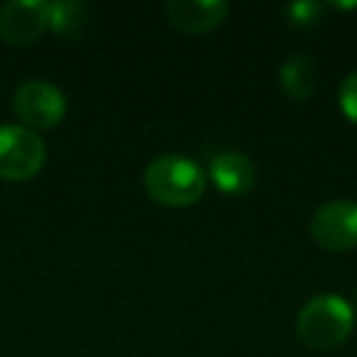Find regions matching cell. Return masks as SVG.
Segmentation results:
<instances>
[{
    "label": "cell",
    "mask_w": 357,
    "mask_h": 357,
    "mask_svg": "<svg viewBox=\"0 0 357 357\" xmlns=\"http://www.w3.org/2000/svg\"><path fill=\"white\" fill-rule=\"evenodd\" d=\"M211 178L223 194L245 196L257 181V169L252 159L243 152H220L211 159Z\"/></svg>",
    "instance_id": "obj_8"
},
{
    "label": "cell",
    "mask_w": 357,
    "mask_h": 357,
    "mask_svg": "<svg viewBox=\"0 0 357 357\" xmlns=\"http://www.w3.org/2000/svg\"><path fill=\"white\" fill-rule=\"evenodd\" d=\"M169 22L186 35H204L228 17V3L223 0H172L164 6Z\"/></svg>",
    "instance_id": "obj_7"
},
{
    "label": "cell",
    "mask_w": 357,
    "mask_h": 357,
    "mask_svg": "<svg viewBox=\"0 0 357 357\" xmlns=\"http://www.w3.org/2000/svg\"><path fill=\"white\" fill-rule=\"evenodd\" d=\"M144 191L149 199L169 208H184L204 196V169L181 154H162L152 159L142 174Z\"/></svg>",
    "instance_id": "obj_1"
},
{
    "label": "cell",
    "mask_w": 357,
    "mask_h": 357,
    "mask_svg": "<svg viewBox=\"0 0 357 357\" xmlns=\"http://www.w3.org/2000/svg\"><path fill=\"white\" fill-rule=\"evenodd\" d=\"M284 15L294 27H313L323 17V6L316 0H298L284 8Z\"/></svg>",
    "instance_id": "obj_11"
},
{
    "label": "cell",
    "mask_w": 357,
    "mask_h": 357,
    "mask_svg": "<svg viewBox=\"0 0 357 357\" xmlns=\"http://www.w3.org/2000/svg\"><path fill=\"white\" fill-rule=\"evenodd\" d=\"M47 159V144L25 125H0V176L10 181L35 176Z\"/></svg>",
    "instance_id": "obj_3"
},
{
    "label": "cell",
    "mask_w": 357,
    "mask_h": 357,
    "mask_svg": "<svg viewBox=\"0 0 357 357\" xmlns=\"http://www.w3.org/2000/svg\"><path fill=\"white\" fill-rule=\"evenodd\" d=\"M355 326V316L345 298L321 294L313 296L296 316V333L311 350L328 352L340 347Z\"/></svg>",
    "instance_id": "obj_2"
},
{
    "label": "cell",
    "mask_w": 357,
    "mask_h": 357,
    "mask_svg": "<svg viewBox=\"0 0 357 357\" xmlns=\"http://www.w3.org/2000/svg\"><path fill=\"white\" fill-rule=\"evenodd\" d=\"M45 0H8L0 6V37L13 45H30L47 30Z\"/></svg>",
    "instance_id": "obj_6"
},
{
    "label": "cell",
    "mask_w": 357,
    "mask_h": 357,
    "mask_svg": "<svg viewBox=\"0 0 357 357\" xmlns=\"http://www.w3.org/2000/svg\"><path fill=\"white\" fill-rule=\"evenodd\" d=\"M279 81H282V89L287 91L289 98L308 100L316 93V86H318L316 66H313V61L308 56L294 54L279 69Z\"/></svg>",
    "instance_id": "obj_9"
},
{
    "label": "cell",
    "mask_w": 357,
    "mask_h": 357,
    "mask_svg": "<svg viewBox=\"0 0 357 357\" xmlns=\"http://www.w3.org/2000/svg\"><path fill=\"white\" fill-rule=\"evenodd\" d=\"M311 235L323 250L347 252L357 248V204L335 199L323 204L311 218Z\"/></svg>",
    "instance_id": "obj_5"
},
{
    "label": "cell",
    "mask_w": 357,
    "mask_h": 357,
    "mask_svg": "<svg viewBox=\"0 0 357 357\" xmlns=\"http://www.w3.org/2000/svg\"><path fill=\"white\" fill-rule=\"evenodd\" d=\"M337 103H340V110L345 113V118L357 125V71H352L342 81L340 93H337Z\"/></svg>",
    "instance_id": "obj_12"
},
{
    "label": "cell",
    "mask_w": 357,
    "mask_h": 357,
    "mask_svg": "<svg viewBox=\"0 0 357 357\" xmlns=\"http://www.w3.org/2000/svg\"><path fill=\"white\" fill-rule=\"evenodd\" d=\"M15 113L22 118L25 128L30 130H47L61 123L66 113V98L54 84L50 81L32 79L17 86L13 96Z\"/></svg>",
    "instance_id": "obj_4"
},
{
    "label": "cell",
    "mask_w": 357,
    "mask_h": 357,
    "mask_svg": "<svg viewBox=\"0 0 357 357\" xmlns=\"http://www.w3.org/2000/svg\"><path fill=\"white\" fill-rule=\"evenodd\" d=\"M86 25V6L76 0H56L47 6V27L64 37H74Z\"/></svg>",
    "instance_id": "obj_10"
}]
</instances>
